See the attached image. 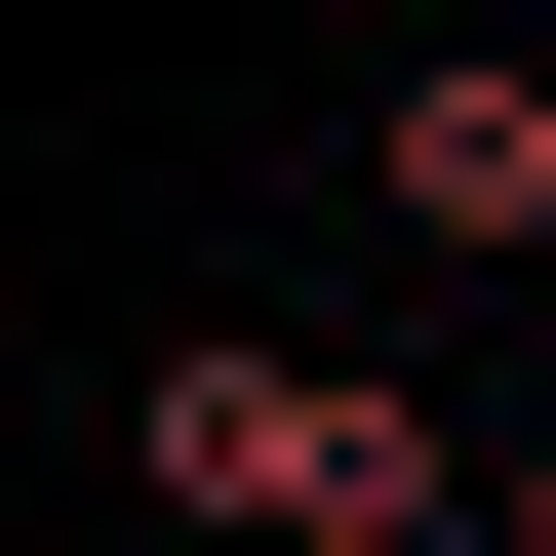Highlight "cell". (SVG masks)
<instances>
[{
    "instance_id": "cell-2",
    "label": "cell",
    "mask_w": 556,
    "mask_h": 556,
    "mask_svg": "<svg viewBox=\"0 0 556 556\" xmlns=\"http://www.w3.org/2000/svg\"><path fill=\"white\" fill-rule=\"evenodd\" d=\"M358 199H397V239H556V80H397Z\"/></svg>"
},
{
    "instance_id": "cell-1",
    "label": "cell",
    "mask_w": 556,
    "mask_h": 556,
    "mask_svg": "<svg viewBox=\"0 0 556 556\" xmlns=\"http://www.w3.org/2000/svg\"><path fill=\"white\" fill-rule=\"evenodd\" d=\"M119 438H160V517H239V556H477V517H517V477H477L438 397H358V358H278V318H199V358L119 397Z\"/></svg>"
},
{
    "instance_id": "cell-3",
    "label": "cell",
    "mask_w": 556,
    "mask_h": 556,
    "mask_svg": "<svg viewBox=\"0 0 556 556\" xmlns=\"http://www.w3.org/2000/svg\"><path fill=\"white\" fill-rule=\"evenodd\" d=\"M477 556H556V477H517V517H477Z\"/></svg>"
}]
</instances>
